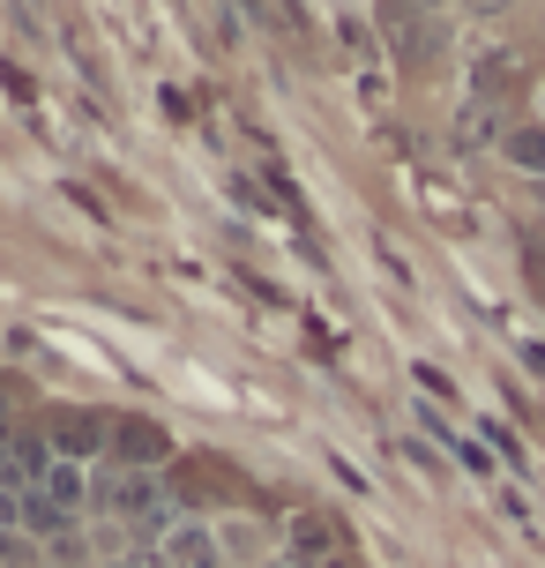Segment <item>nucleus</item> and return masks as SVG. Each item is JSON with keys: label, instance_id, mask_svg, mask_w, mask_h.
Masks as SVG:
<instances>
[{"label": "nucleus", "instance_id": "f257e3e1", "mask_svg": "<svg viewBox=\"0 0 545 568\" xmlns=\"http://www.w3.org/2000/svg\"><path fill=\"white\" fill-rule=\"evenodd\" d=\"M90 501L113 516V524H143V516L165 509V486H157V471H127V464H120L105 486H90Z\"/></svg>", "mask_w": 545, "mask_h": 568}, {"label": "nucleus", "instance_id": "423d86ee", "mask_svg": "<svg viewBox=\"0 0 545 568\" xmlns=\"http://www.w3.org/2000/svg\"><path fill=\"white\" fill-rule=\"evenodd\" d=\"M97 442H105V419H83V412H75V419L53 426V456H68V464H83Z\"/></svg>", "mask_w": 545, "mask_h": 568}, {"label": "nucleus", "instance_id": "39448f33", "mask_svg": "<svg viewBox=\"0 0 545 568\" xmlns=\"http://www.w3.org/2000/svg\"><path fill=\"white\" fill-rule=\"evenodd\" d=\"M113 456L127 464V471H150V464L165 456V434H157L150 419H120L113 426Z\"/></svg>", "mask_w": 545, "mask_h": 568}, {"label": "nucleus", "instance_id": "9d476101", "mask_svg": "<svg viewBox=\"0 0 545 568\" xmlns=\"http://www.w3.org/2000/svg\"><path fill=\"white\" fill-rule=\"evenodd\" d=\"M523 359H531V367H538V374H545V344H531V352H523Z\"/></svg>", "mask_w": 545, "mask_h": 568}, {"label": "nucleus", "instance_id": "0eeeda50", "mask_svg": "<svg viewBox=\"0 0 545 568\" xmlns=\"http://www.w3.org/2000/svg\"><path fill=\"white\" fill-rule=\"evenodd\" d=\"M217 546H225V561H232V568H255V561H261V524L232 516V524H217Z\"/></svg>", "mask_w": 545, "mask_h": 568}, {"label": "nucleus", "instance_id": "20e7f679", "mask_svg": "<svg viewBox=\"0 0 545 568\" xmlns=\"http://www.w3.org/2000/svg\"><path fill=\"white\" fill-rule=\"evenodd\" d=\"M456 142L463 150H486V142H508V98H471L456 120Z\"/></svg>", "mask_w": 545, "mask_h": 568}, {"label": "nucleus", "instance_id": "7ed1b4c3", "mask_svg": "<svg viewBox=\"0 0 545 568\" xmlns=\"http://www.w3.org/2000/svg\"><path fill=\"white\" fill-rule=\"evenodd\" d=\"M165 561L173 568H232L225 546H217V524H195V516H179L165 531Z\"/></svg>", "mask_w": 545, "mask_h": 568}, {"label": "nucleus", "instance_id": "6e6552de", "mask_svg": "<svg viewBox=\"0 0 545 568\" xmlns=\"http://www.w3.org/2000/svg\"><path fill=\"white\" fill-rule=\"evenodd\" d=\"M508 165L516 172H531V180H545V128H508Z\"/></svg>", "mask_w": 545, "mask_h": 568}, {"label": "nucleus", "instance_id": "9b49d317", "mask_svg": "<svg viewBox=\"0 0 545 568\" xmlns=\"http://www.w3.org/2000/svg\"><path fill=\"white\" fill-rule=\"evenodd\" d=\"M538 210H545V180H538Z\"/></svg>", "mask_w": 545, "mask_h": 568}, {"label": "nucleus", "instance_id": "1a4fd4ad", "mask_svg": "<svg viewBox=\"0 0 545 568\" xmlns=\"http://www.w3.org/2000/svg\"><path fill=\"white\" fill-rule=\"evenodd\" d=\"M516 0H463V16H508Z\"/></svg>", "mask_w": 545, "mask_h": 568}, {"label": "nucleus", "instance_id": "f03ea898", "mask_svg": "<svg viewBox=\"0 0 545 568\" xmlns=\"http://www.w3.org/2000/svg\"><path fill=\"white\" fill-rule=\"evenodd\" d=\"M337 546H345V539H337L329 516H315V509L291 516V531H285V561L291 568H329V561H337Z\"/></svg>", "mask_w": 545, "mask_h": 568}]
</instances>
